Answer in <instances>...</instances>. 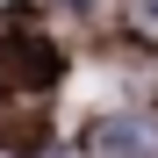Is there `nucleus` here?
<instances>
[{"mask_svg":"<svg viewBox=\"0 0 158 158\" xmlns=\"http://www.w3.org/2000/svg\"><path fill=\"white\" fill-rule=\"evenodd\" d=\"M58 65H65V58H58V43H50L43 29H15L7 43H0V86H15V79H22V86L43 94L50 79H58Z\"/></svg>","mask_w":158,"mask_h":158,"instance_id":"1","label":"nucleus"},{"mask_svg":"<svg viewBox=\"0 0 158 158\" xmlns=\"http://www.w3.org/2000/svg\"><path fill=\"white\" fill-rule=\"evenodd\" d=\"M101 144H108L115 158H158V137H151V122H108V129H101Z\"/></svg>","mask_w":158,"mask_h":158,"instance_id":"2","label":"nucleus"}]
</instances>
